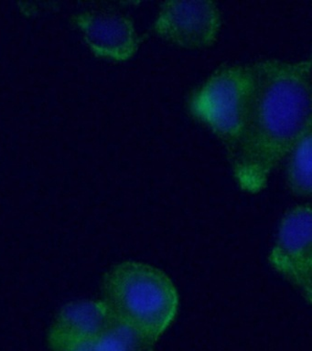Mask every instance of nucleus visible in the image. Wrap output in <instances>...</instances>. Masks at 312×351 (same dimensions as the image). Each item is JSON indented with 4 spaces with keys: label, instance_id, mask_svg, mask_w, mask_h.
<instances>
[{
    "label": "nucleus",
    "instance_id": "1",
    "mask_svg": "<svg viewBox=\"0 0 312 351\" xmlns=\"http://www.w3.org/2000/svg\"><path fill=\"white\" fill-rule=\"evenodd\" d=\"M251 66L248 125L230 164L240 188L257 193L267 186L282 159L311 131V62L267 60Z\"/></svg>",
    "mask_w": 312,
    "mask_h": 351
},
{
    "label": "nucleus",
    "instance_id": "2",
    "mask_svg": "<svg viewBox=\"0 0 312 351\" xmlns=\"http://www.w3.org/2000/svg\"><path fill=\"white\" fill-rule=\"evenodd\" d=\"M102 300L121 322L157 342L176 317L179 295L164 271L146 263L112 266L101 284Z\"/></svg>",
    "mask_w": 312,
    "mask_h": 351
},
{
    "label": "nucleus",
    "instance_id": "3",
    "mask_svg": "<svg viewBox=\"0 0 312 351\" xmlns=\"http://www.w3.org/2000/svg\"><path fill=\"white\" fill-rule=\"evenodd\" d=\"M252 84L251 65L226 66L215 71L189 103L191 114L223 143L230 163L239 151L248 125Z\"/></svg>",
    "mask_w": 312,
    "mask_h": 351
},
{
    "label": "nucleus",
    "instance_id": "4",
    "mask_svg": "<svg viewBox=\"0 0 312 351\" xmlns=\"http://www.w3.org/2000/svg\"><path fill=\"white\" fill-rule=\"evenodd\" d=\"M274 270L283 276L308 304L312 299V215L309 204L285 214L269 254Z\"/></svg>",
    "mask_w": 312,
    "mask_h": 351
},
{
    "label": "nucleus",
    "instance_id": "5",
    "mask_svg": "<svg viewBox=\"0 0 312 351\" xmlns=\"http://www.w3.org/2000/svg\"><path fill=\"white\" fill-rule=\"evenodd\" d=\"M221 16L212 1L163 3L153 29L156 34L185 49H204L215 43Z\"/></svg>",
    "mask_w": 312,
    "mask_h": 351
},
{
    "label": "nucleus",
    "instance_id": "6",
    "mask_svg": "<svg viewBox=\"0 0 312 351\" xmlns=\"http://www.w3.org/2000/svg\"><path fill=\"white\" fill-rule=\"evenodd\" d=\"M72 22L83 33L84 43L97 57L125 62L135 56L139 46L133 22L110 11H87Z\"/></svg>",
    "mask_w": 312,
    "mask_h": 351
},
{
    "label": "nucleus",
    "instance_id": "7",
    "mask_svg": "<svg viewBox=\"0 0 312 351\" xmlns=\"http://www.w3.org/2000/svg\"><path fill=\"white\" fill-rule=\"evenodd\" d=\"M117 318L102 300L80 299L65 304L54 317L48 331L51 351L97 339Z\"/></svg>",
    "mask_w": 312,
    "mask_h": 351
},
{
    "label": "nucleus",
    "instance_id": "8",
    "mask_svg": "<svg viewBox=\"0 0 312 351\" xmlns=\"http://www.w3.org/2000/svg\"><path fill=\"white\" fill-rule=\"evenodd\" d=\"M312 136L308 132L289 154L287 184L292 194L309 197L312 192Z\"/></svg>",
    "mask_w": 312,
    "mask_h": 351
},
{
    "label": "nucleus",
    "instance_id": "9",
    "mask_svg": "<svg viewBox=\"0 0 312 351\" xmlns=\"http://www.w3.org/2000/svg\"><path fill=\"white\" fill-rule=\"evenodd\" d=\"M155 343L119 319L97 339L98 351H153Z\"/></svg>",
    "mask_w": 312,
    "mask_h": 351
},
{
    "label": "nucleus",
    "instance_id": "10",
    "mask_svg": "<svg viewBox=\"0 0 312 351\" xmlns=\"http://www.w3.org/2000/svg\"><path fill=\"white\" fill-rule=\"evenodd\" d=\"M60 351H98L97 339L76 343V344L69 346Z\"/></svg>",
    "mask_w": 312,
    "mask_h": 351
}]
</instances>
